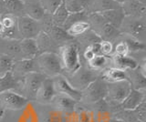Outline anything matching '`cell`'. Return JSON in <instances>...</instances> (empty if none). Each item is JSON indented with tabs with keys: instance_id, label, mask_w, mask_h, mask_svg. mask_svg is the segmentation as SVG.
I'll return each mask as SVG.
<instances>
[{
	"instance_id": "cell-1",
	"label": "cell",
	"mask_w": 146,
	"mask_h": 122,
	"mask_svg": "<svg viewBox=\"0 0 146 122\" xmlns=\"http://www.w3.org/2000/svg\"><path fill=\"white\" fill-rule=\"evenodd\" d=\"M58 55L61 62L63 76L72 74L81 66L80 47L75 39L59 47Z\"/></svg>"
},
{
	"instance_id": "cell-2",
	"label": "cell",
	"mask_w": 146,
	"mask_h": 122,
	"mask_svg": "<svg viewBox=\"0 0 146 122\" xmlns=\"http://www.w3.org/2000/svg\"><path fill=\"white\" fill-rule=\"evenodd\" d=\"M36 71L43 74L47 78H52L58 75H62L63 69L59 57L57 53H41L35 58Z\"/></svg>"
},
{
	"instance_id": "cell-3",
	"label": "cell",
	"mask_w": 146,
	"mask_h": 122,
	"mask_svg": "<svg viewBox=\"0 0 146 122\" xmlns=\"http://www.w3.org/2000/svg\"><path fill=\"white\" fill-rule=\"evenodd\" d=\"M70 86L79 91H82L90 84L102 76V72L90 69L87 65H81L70 75L64 76Z\"/></svg>"
},
{
	"instance_id": "cell-4",
	"label": "cell",
	"mask_w": 146,
	"mask_h": 122,
	"mask_svg": "<svg viewBox=\"0 0 146 122\" xmlns=\"http://www.w3.org/2000/svg\"><path fill=\"white\" fill-rule=\"evenodd\" d=\"M146 18H137L132 16H124L119 28L121 35L128 36L140 42L146 41Z\"/></svg>"
},
{
	"instance_id": "cell-5",
	"label": "cell",
	"mask_w": 146,
	"mask_h": 122,
	"mask_svg": "<svg viewBox=\"0 0 146 122\" xmlns=\"http://www.w3.org/2000/svg\"><path fill=\"white\" fill-rule=\"evenodd\" d=\"M107 81L102 76L90 84L81 91V98L79 103L85 106H92L102 99H105L107 95Z\"/></svg>"
},
{
	"instance_id": "cell-6",
	"label": "cell",
	"mask_w": 146,
	"mask_h": 122,
	"mask_svg": "<svg viewBox=\"0 0 146 122\" xmlns=\"http://www.w3.org/2000/svg\"><path fill=\"white\" fill-rule=\"evenodd\" d=\"M46 78L47 76H45L43 74L36 71L27 74L21 80L18 81L19 82L18 93H20L29 101L35 100L36 94Z\"/></svg>"
},
{
	"instance_id": "cell-7",
	"label": "cell",
	"mask_w": 146,
	"mask_h": 122,
	"mask_svg": "<svg viewBox=\"0 0 146 122\" xmlns=\"http://www.w3.org/2000/svg\"><path fill=\"white\" fill-rule=\"evenodd\" d=\"M131 90V87L128 80H121L116 82L107 83V95L105 100L109 106L111 104L119 106L124 100Z\"/></svg>"
},
{
	"instance_id": "cell-8",
	"label": "cell",
	"mask_w": 146,
	"mask_h": 122,
	"mask_svg": "<svg viewBox=\"0 0 146 122\" xmlns=\"http://www.w3.org/2000/svg\"><path fill=\"white\" fill-rule=\"evenodd\" d=\"M29 100L16 90L0 93V108L3 110H20L27 107Z\"/></svg>"
},
{
	"instance_id": "cell-9",
	"label": "cell",
	"mask_w": 146,
	"mask_h": 122,
	"mask_svg": "<svg viewBox=\"0 0 146 122\" xmlns=\"http://www.w3.org/2000/svg\"><path fill=\"white\" fill-rule=\"evenodd\" d=\"M17 28L20 39L33 38L42 31V26L39 21L30 18L27 16L17 17Z\"/></svg>"
},
{
	"instance_id": "cell-10",
	"label": "cell",
	"mask_w": 146,
	"mask_h": 122,
	"mask_svg": "<svg viewBox=\"0 0 146 122\" xmlns=\"http://www.w3.org/2000/svg\"><path fill=\"white\" fill-rule=\"evenodd\" d=\"M52 81L55 91H56L57 94H63L70 97L78 103L80 101L81 91L73 88L63 75H58L54 76V78H52Z\"/></svg>"
},
{
	"instance_id": "cell-11",
	"label": "cell",
	"mask_w": 146,
	"mask_h": 122,
	"mask_svg": "<svg viewBox=\"0 0 146 122\" xmlns=\"http://www.w3.org/2000/svg\"><path fill=\"white\" fill-rule=\"evenodd\" d=\"M78 102L70 97L66 96L63 94H56L53 98L50 105L54 107L55 109L58 110L64 115H71L74 113L77 107Z\"/></svg>"
},
{
	"instance_id": "cell-12",
	"label": "cell",
	"mask_w": 146,
	"mask_h": 122,
	"mask_svg": "<svg viewBox=\"0 0 146 122\" xmlns=\"http://www.w3.org/2000/svg\"><path fill=\"white\" fill-rule=\"evenodd\" d=\"M56 94L57 93L55 91L52 78H46L36 94L34 101L41 104V105H50Z\"/></svg>"
},
{
	"instance_id": "cell-13",
	"label": "cell",
	"mask_w": 146,
	"mask_h": 122,
	"mask_svg": "<svg viewBox=\"0 0 146 122\" xmlns=\"http://www.w3.org/2000/svg\"><path fill=\"white\" fill-rule=\"evenodd\" d=\"M126 71L127 80L129 81L132 89H145L146 87V74L145 63L141 64L137 69H128Z\"/></svg>"
},
{
	"instance_id": "cell-14",
	"label": "cell",
	"mask_w": 146,
	"mask_h": 122,
	"mask_svg": "<svg viewBox=\"0 0 146 122\" xmlns=\"http://www.w3.org/2000/svg\"><path fill=\"white\" fill-rule=\"evenodd\" d=\"M0 20H1L3 26L0 38L20 40L17 28V16L13 15H5L3 16H0Z\"/></svg>"
},
{
	"instance_id": "cell-15",
	"label": "cell",
	"mask_w": 146,
	"mask_h": 122,
	"mask_svg": "<svg viewBox=\"0 0 146 122\" xmlns=\"http://www.w3.org/2000/svg\"><path fill=\"white\" fill-rule=\"evenodd\" d=\"M36 71V64L35 59H19L15 60L13 63L11 73L16 80L19 81L24 76L30 73V72Z\"/></svg>"
},
{
	"instance_id": "cell-16",
	"label": "cell",
	"mask_w": 146,
	"mask_h": 122,
	"mask_svg": "<svg viewBox=\"0 0 146 122\" xmlns=\"http://www.w3.org/2000/svg\"><path fill=\"white\" fill-rule=\"evenodd\" d=\"M145 101V89H132L129 95L126 97V98L123 100L119 107H120L122 110L131 111L133 110L141 105V103Z\"/></svg>"
},
{
	"instance_id": "cell-17",
	"label": "cell",
	"mask_w": 146,
	"mask_h": 122,
	"mask_svg": "<svg viewBox=\"0 0 146 122\" xmlns=\"http://www.w3.org/2000/svg\"><path fill=\"white\" fill-rule=\"evenodd\" d=\"M126 16L146 18V4L138 0H128L121 6Z\"/></svg>"
},
{
	"instance_id": "cell-18",
	"label": "cell",
	"mask_w": 146,
	"mask_h": 122,
	"mask_svg": "<svg viewBox=\"0 0 146 122\" xmlns=\"http://www.w3.org/2000/svg\"><path fill=\"white\" fill-rule=\"evenodd\" d=\"M22 2L24 16L36 21H41L47 16L41 7L38 0H22Z\"/></svg>"
},
{
	"instance_id": "cell-19",
	"label": "cell",
	"mask_w": 146,
	"mask_h": 122,
	"mask_svg": "<svg viewBox=\"0 0 146 122\" xmlns=\"http://www.w3.org/2000/svg\"><path fill=\"white\" fill-rule=\"evenodd\" d=\"M42 31H45V32L49 36V38L53 40V42L56 43L59 47L67 43L73 41V40L75 39L72 37H70V36L67 33V31L65 29H63L62 28H59V26H56L54 25H50L47 26V28Z\"/></svg>"
},
{
	"instance_id": "cell-20",
	"label": "cell",
	"mask_w": 146,
	"mask_h": 122,
	"mask_svg": "<svg viewBox=\"0 0 146 122\" xmlns=\"http://www.w3.org/2000/svg\"><path fill=\"white\" fill-rule=\"evenodd\" d=\"M0 53L12 57L14 60L22 59L19 40L0 38Z\"/></svg>"
},
{
	"instance_id": "cell-21",
	"label": "cell",
	"mask_w": 146,
	"mask_h": 122,
	"mask_svg": "<svg viewBox=\"0 0 146 122\" xmlns=\"http://www.w3.org/2000/svg\"><path fill=\"white\" fill-rule=\"evenodd\" d=\"M5 15L24 16L22 0H0V16Z\"/></svg>"
},
{
	"instance_id": "cell-22",
	"label": "cell",
	"mask_w": 146,
	"mask_h": 122,
	"mask_svg": "<svg viewBox=\"0 0 146 122\" xmlns=\"http://www.w3.org/2000/svg\"><path fill=\"white\" fill-rule=\"evenodd\" d=\"M35 41L38 50V54L47 53V52L58 54L59 47L55 42H53V40L49 38V36L45 31H41L36 36L35 38Z\"/></svg>"
},
{
	"instance_id": "cell-23",
	"label": "cell",
	"mask_w": 146,
	"mask_h": 122,
	"mask_svg": "<svg viewBox=\"0 0 146 122\" xmlns=\"http://www.w3.org/2000/svg\"><path fill=\"white\" fill-rule=\"evenodd\" d=\"M111 67H117V69H120L122 70L134 69L140 66L139 62L131 55H127V56L112 55L111 57Z\"/></svg>"
},
{
	"instance_id": "cell-24",
	"label": "cell",
	"mask_w": 146,
	"mask_h": 122,
	"mask_svg": "<svg viewBox=\"0 0 146 122\" xmlns=\"http://www.w3.org/2000/svg\"><path fill=\"white\" fill-rule=\"evenodd\" d=\"M19 47L22 59H33L38 55L35 39L24 38L19 40Z\"/></svg>"
},
{
	"instance_id": "cell-25",
	"label": "cell",
	"mask_w": 146,
	"mask_h": 122,
	"mask_svg": "<svg viewBox=\"0 0 146 122\" xmlns=\"http://www.w3.org/2000/svg\"><path fill=\"white\" fill-rule=\"evenodd\" d=\"M121 7L120 4H118L114 0H91L90 6L87 7V13H102L107 10L115 9Z\"/></svg>"
},
{
	"instance_id": "cell-26",
	"label": "cell",
	"mask_w": 146,
	"mask_h": 122,
	"mask_svg": "<svg viewBox=\"0 0 146 122\" xmlns=\"http://www.w3.org/2000/svg\"><path fill=\"white\" fill-rule=\"evenodd\" d=\"M102 16L103 17V19L105 20L107 24H110L111 26H114L119 29L120 26L121 24V22L124 18V13H123L121 7H118L115 9H111L100 13Z\"/></svg>"
},
{
	"instance_id": "cell-27",
	"label": "cell",
	"mask_w": 146,
	"mask_h": 122,
	"mask_svg": "<svg viewBox=\"0 0 146 122\" xmlns=\"http://www.w3.org/2000/svg\"><path fill=\"white\" fill-rule=\"evenodd\" d=\"M102 78L107 82H116L121 80H127V75L125 70L110 67L102 72Z\"/></svg>"
},
{
	"instance_id": "cell-28",
	"label": "cell",
	"mask_w": 146,
	"mask_h": 122,
	"mask_svg": "<svg viewBox=\"0 0 146 122\" xmlns=\"http://www.w3.org/2000/svg\"><path fill=\"white\" fill-rule=\"evenodd\" d=\"M18 87H19V82L14 78L10 71L0 74V93L7 90H16L18 92Z\"/></svg>"
},
{
	"instance_id": "cell-29",
	"label": "cell",
	"mask_w": 146,
	"mask_h": 122,
	"mask_svg": "<svg viewBox=\"0 0 146 122\" xmlns=\"http://www.w3.org/2000/svg\"><path fill=\"white\" fill-rule=\"evenodd\" d=\"M86 65L94 70L102 72L104 69L111 67V57H106L103 55H96Z\"/></svg>"
},
{
	"instance_id": "cell-30",
	"label": "cell",
	"mask_w": 146,
	"mask_h": 122,
	"mask_svg": "<svg viewBox=\"0 0 146 122\" xmlns=\"http://www.w3.org/2000/svg\"><path fill=\"white\" fill-rule=\"evenodd\" d=\"M120 30L107 23L102 26V28L98 33V37L102 40H103V41H109L111 43L115 42L120 38Z\"/></svg>"
},
{
	"instance_id": "cell-31",
	"label": "cell",
	"mask_w": 146,
	"mask_h": 122,
	"mask_svg": "<svg viewBox=\"0 0 146 122\" xmlns=\"http://www.w3.org/2000/svg\"><path fill=\"white\" fill-rule=\"evenodd\" d=\"M90 29V24L88 23L87 20H80L78 21L76 23L72 24L70 28H68L66 31L67 33L72 37L73 38H79L81 35H83L85 32Z\"/></svg>"
},
{
	"instance_id": "cell-32",
	"label": "cell",
	"mask_w": 146,
	"mask_h": 122,
	"mask_svg": "<svg viewBox=\"0 0 146 122\" xmlns=\"http://www.w3.org/2000/svg\"><path fill=\"white\" fill-rule=\"evenodd\" d=\"M68 15H70V13L68 12V10L65 8V7H64L62 3L61 5L57 8V10L50 16L52 24L56 26L63 28V25L65 24Z\"/></svg>"
},
{
	"instance_id": "cell-33",
	"label": "cell",
	"mask_w": 146,
	"mask_h": 122,
	"mask_svg": "<svg viewBox=\"0 0 146 122\" xmlns=\"http://www.w3.org/2000/svg\"><path fill=\"white\" fill-rule=\"evenodd\" d=\"M38 1L44 12L48 16H51L63 3V0H38Z\"/></svg>"
},
{
	"instance_id": "cell-34",
	"label": "cell",
	"mask_w": 146,
	"mask_h": 122,
	"mask_svg": "<svg viewBox=\"0 0 146 122\" xmlns=\"http://www.w3.org/2000/svg\"><path fill=\"white\" fill-rule=\"evenodd\" d=\"M63 5L70 14L86 10V7L80 2V0H63Z\"/></svg>"
},
{
	"instance_id": "cell-35",
	"label": "cell",
	"mask_w": 146,
	"mask_h": 122,
	"mask_svg": "<svg viewBox=\"0 0 146 122\" xmlns=\"http://www.w3.org/2000/svg\"><path fill=\"white\" fill-rule=\"evenodd\" d=\"M14 61L12 57L0 53V74L11 71Z\"/></svg>"
},
{
	"instance_id": "cell-36",
	"label": "cell",
	"mask_w": 146,
	"mask_h": 122,
	"mask_svg": "<svg viewBox=\"0 0 146 122\" xmlns=\"http://www.w3.org/2000/svg\"><path fill=\"white\" fill-rule=\"evenodd\" d=\"M100 49L102 55L106 57H111L113 55V43L102 40L100 42Z\"/></svg>"
},
{
	"instance_id": "cell-37",
	"label": "cell",
	"mask_w": 146,
	"mask_h": 122,
	"mask_svg": "<svg viewBox=\"0 0 146 122\" xmlns=\"http://www.w3.org/2000/svg\"><path fill=\"white\" fill-rule=\"evenodd\" d=\"M115 2H117L118 4H120V5L121 6L123 3H125L126 1H128V0H114Z\"/></svg>"
},
{
	"instance_id": "cell-38",
	"label": "cell",
	"mask_w": 146,
	"mask_h": 122,
	"mask_svg": "<svg viewBox=\"0 0 146 122\" xmlns=\"http://www.w3.org/2000/svg\"><path fill=\"white\" fill-rule=\"evenodd\" d=\"M4 114H5V110H3V109H1V108H0V119H1L2 117H3Z\"/></svg>"
},
{
	"instance_id": "cell-39",
	"label": "cell",
	"mask_w": 146,
	"mask_h": 122,
	"mask_svg": "<svg viewBox=\"0 0 146 122\" xmlns=\"http://www.w3.org/2000/svg\"><path fill=\"white\" fill-rule=\"evenodd\" d=\"M138 1H140V2H141V3L146 4V0H138Z\"/></svg>"
}]
</instances>
